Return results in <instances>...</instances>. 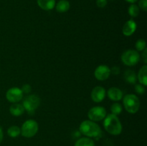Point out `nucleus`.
Listing matches in <instances>:
<instances>
[{
    "mask_svg": "<svg viewBox=\"0 0 147 146\" xmlns=\"http://www.w3.org/2000/svg\"><path fill=\"white\" fill-rule=\"evenodd\" d=\"M80 133L88 137L98 138L101 136L102 131L100 126L91 120H84L82 122L79 127Z\"/></svg>",
    "mask_w": 147,
    "mask_h": 146,
    "instance_id": "f257e3e1",
    "label": "nucleus"
},
{
    "mask_svg": "<svg viewBox=\"0 0 147 146\" xmlns=\"http://www.w3.org/2000/svg\"><path fill=\"white\" fill-rule=\"evenodd\" d=\"M103 126L109 134L113 135H119L122 132V125L121 121L115 115L109 114L106 116Z\"/></svg>",
    "mask_w": 147,
    "mask_h": 146,
    "instance_id": "f03ea898",
    "label": "nucleus"
},
{
    "mask_svg": "<svg viewBox=\"0 0 147 146\" xmlns=\"http://www.w3.org/2000/svg\"><path fill=\"white\" fill-rule=\"evenodd\" d=\"M123 105L128 113L134 114L137 113L140 107V101L137 96L134 94H129L124 96L123 100Z\"/></svg>",
    "mask_w": 147,
    "mask_h": 146,
    "instance_id": "7ed1b4c3",
    "label": "nucleus"
},
{
    "mask_svg": "<svg viewBox=\"0 0 147 146\" xmlns=\"http://www.w3.org/2000/svg\"><path fill=\"white\" fill-rule=\"evenodd\" d=\"M38 129V124L35 120H28L23 123L21 128V134L23 137L30 138L37 134Z\"/></svg>",
    "mask_w": 147,
    "mask_h": 146,
    "instance_id": "20e7f679",
    "label": "nucleus"
},
{
    "mask_svg": "<svg viewBox=\"0 0 147 146\" xmlns=\"http://www.w3.org/2000/svg\"><path fill=\"white\" fill-rule=\"evenodd\" d=\"M140 60V55L136 50H128L121 55V61L127 66L136 65Z\"/></svg>",
    "mask_w": 147,
    "mask_h": 146,
    "instance_id": "39448f33",
    "label": "nucleus"
},
{
    "mask_svg": "<svg viewBox=\"0 0 147 146\" xmlns=\"http://www.w3.org/2000/svg\"><path fill=\"white\" fill-rule=\"evenodd\" d=\"M40 99L35 94H31L25 97L23 101V107L24 110H27L29 113H34V110L40 106Z\"/></svg>",
    "mask_w": 147,
    "mask_h": 146,
    "instance_id": "423d86ee",
    "label": "nucleus"
},
{
    "mask_svg": "<svg viewBox=\"0 0 147 146\" xmlns=\"http://www.w3.org/2000/svg\"><path fill=\"white\" fill-rule=\"evenodd\" d=\"M106 116V110L104 107L97 106L93 107L89 110L88 113V117L90 120L93 122L100 121L103 120Z\"/></svg>",
    "mask_w": 147,
    "mask_h": 146,
    "instance_id": "0eeeda50",
    "label": "nucleus"
},
{
    "mask_svg": "<svg viewBox=\"0 0 147 146\" xmlns=\"http://www.w3.org/2000/svg\"><path fill=\"white\" fill-rule=\"evenodd\" d=\"M6 97L10 102L17 103L22 99L23 92L21 89L18 87H12L7 90L6 93Z\"/></svg>",
    "mask_w": 147,
    "mask_h": 146,
    "instance_id": "6e6552de",
    "label": "nucleus"
},
{
    "mask_svg": "<svg viewBox=\"0 0 147 146\" xmlns=\"http://www.w3.org/2000/svg\"><path fill=\"white\" fill-rule=\"evenodd\" d=\"M111 70L106 65H99L94 72L95 77L98 80L104 81L107 80L111 74Z\"/></svg>",
    "mask_w": 147,
    "mask_h": 146,
    "instance_id": "1a4fd4ad",
    "label": "nucleus"
},
{
    "mask_svg": "<svg viewBox=\"0 0 147 146\" xmlns=\"http://www.w3.org/2000/svg\"><path fill=\"white\" fill-rule=\"evenodd\" d=\"M106 97V90L103 87L97 86L91 92V98L95 102H100Z\"/></svg>",
    "mask_w": 147,
    "mask_h": 146,
    "instance_id": "9d476101",
    "label": "nucleus"
},
{
    "mask_svg": "<svg viewBox=\"0 0 147 146\" xmlns=\"http://www.w3.org/2000/svg\"><path fill=\"white\" fill-rule=\"evenodd\" d=\"M136 29V23L133 19H129L123 25L122 31H123V34L125 36L129 37V36L132 35L135 32Z\"/></svg>",
    "mask_w": 147,
    "mask_h": 146,
    "instance_id": "9b49d317",
    "label": "nucleus"
},
{
    "mask_svg": "<svg viewBox=\"0 0 147 146\" xmlns=\"http://www.w3.org/2000/svg\"><path fill=\"white\" fill-rule=\"evenodd\" d=\"M108 96L113 101H119L123 97V92L117 87H111L108 90Z\"/></svg>",
    "mask_w": 147,
    "mask_h": 146,
    "instance_id": "f8f14e48",
    "label": "nucleus"
},
{
    "mask_svg": "<svg viewBox=\"0 0 147 146\" xmlns=\"http://www.w3.org/2000/svg\"><path fill=\"white\" fill-rule=\"evenodd\" d=\"M37 1L39 7L46 11L53 9L55 6V0H37Z\"/></svg>",
    "mask_w": 147,
    "mask_h": 146,
    "instance_id": "ddd939ff",
    "label": "nucleus"
},
{
    "mask_svg": "<svg viewBox=\"0 0 147 146\" xmlns=\"http://www.w3.org/2000/svg\"><path fill=\"white\" fill-rule=\"evenodd\" d=\"M24 108L22 104H18V103H13L11 107H9V112L12 115L20 116L24 113Z\"/></svg>",
    "mask_w": 147,
    "mask_h": 146,
    "instance_id": "4468645a",
    "label": "nucleus"
},
{
    "mask_svg": "<svg viewBox=\"0 0 147 146\" xmlns=\"http://www.w3.org/2000/svg\"><path fill=\"white\" fill-rule=\"evenodd\" d=\"M147 65L145 64L142 68L139 70L138 73V79L140 84H143L144 86L147 85Z\"/></svg>",
    "mask_w": 147,
    "mask_h": 146,
    "instance_id": "2eb2a0df",
    "label": "nucleus"
},
{
    "mask_svg": "<svg viewBox=\"0 0 147 146\" xmlns=\"http://www.w3.org/2000/svg\"><path fill=\"white\" fill-rule=\"evenodd\" d=\"M70 9V3L67 0H60L56 5V10L60 13L67 11Z\"/></svg>",
    "mask_w": 147,
    "mask_h": 146,
    "instance_id": "dca6fc26",
    "label": "nucleus"
},
{
    "mask_svg": "<svg viewBox=\"0 0 147 146\" xmlns=\"http://www.w3.org/2000/svg\"><path fill=\"white\" fill-rule=\"evenodd\" d=\"M124 77L125 80H126L127 82L131 83V84H136V73L134 71L131 70H127L124 73Z\"/></svg>",
    "mask_w": 147,
    "mask_h": 146,
    "instance_id": "f3484780",
    "label": "nucleus"
},
{
    "mask_svg": "<svg viewBox=\"0 0 147 146\" xmlns=\"http://www.w3.org/2000/svg\"><path fill=\"white\" fill-rule=\"evenodd\" d=\"M75 146H95V143L90 137H82L76 141Z\"/></svg>",
    "mask_w": 147,
    "mask_h": 146,
    "instance_id": "a211bd4d",
    "label": "nucleus"
},
{
    "mask_svg": "<svg viewBox=\"0 0 147 146\" xmlns=\"http://www.w3.org/2000/svg\"><path fill=\"white\" fill-rule=\"evenodd\" d=\"M7 134L11 137H17L21 134V129L17 125L11 126L7 130Z\"/></svg>",
    "mask_w": 147,
    "mask_h": 146,
    "instance_id": "6ab92c4d",
    "label": "nucleus"
},
{
    "mask_svg": "<svg viewBox=\"0 0 147 146\" xmlns=\"http://www.w3.org/2000/svg\"><path fill=\"white\" fill-rule=\"evenodd\" d=\"M129 14L132 17H136L139 14V7L136 4H133L129 6L128 9Z\"/></svg>",
    "mask_w": 147,
    "mask_h": 146,
    "instance_id": "aec40b11",
    "label": "nucleus"
},
{
    "mask_svg": "<svg viewBox=\"0 0 147 146\" xmlns=\"http://www.w3.org/2000/svg\"><path fill=\"white\" fill-rule=\"evenodd\" d=\"M111 114L117 116L118 115H120L121 113L122 106L118 102L113 103L111 107Z\"/></svg>",
    "mask_w": 147,
    "mask_h": 146,
    "instance_id": "412c9836",
    "label": "nucleus"
},
{
    "mask_svg": "<svg viewBox=\"0 0 147 146\" xmlns=\"http://www.w3.org/2000/svg\"><path fill=\"white\" fill-rule=\"evenodd\" d=\"M146 42L144 41L142 39H140V40H138L137 42H136V44H135V47H136V50L138 51H144V50L146 49Z\"/></svg>",
    "mask_w": 147,
    "mask_h": 146,
    "instance_id": "4be33fe9",
    "label": "nucleus"
},
{
    "mask_svg": "<svg viewBox=\"0 0 147 146\" xmlns=\"http://www.w3.org/2000/svg\"><path fill=\"white\" fill-rule=\"evenodd\" d=\"M135 91L138 93V94H144L145 92V88L144 87L143 84H137L135 86Z\"/></svg>",
    "mask_w": 147,
    "mask_h": 146,
    "instance_id": "5701e85b",
    "label": "nucleus"
},
{
    "mask_svg": "<svg viewBox=\"0 0 147 146\" xmlns=\"http://www.w3.org/2000/svg\"><path fill=\"white\" fill-rule=\"evenodd\" d=\"M139 6L143 11L147 10V0H140L139 2Z\"/></svg>",
    "mask_w": 147,
    "mask_h": 146,
    "instance_id": "b1692460",
    "label": "nucleus"
},
{
    "mask_svg": "<svg viewBox=\"0 0 147 146\" xmlns=\"http://www.w3.org/2000/svg\"><path fill=\"white\" fill-rule=\"evenodd\" d=\"M21 90H22V91L23 93L28 94V93H30V92H31L32 87L30 84H24V85L22 86V87Z\"/></svg>",
    "mask_w": 147,
    "mask_h": 146,
    "instance_id": "393cba45",
    "label": "nucleus"
},
{
    "mask_svg": "<svg viewBox=\"0 0 147 146\" xmlns=\"http://www.w3.org/2000/svg\"><path fill=\"white\" fill-rule=\"evenodd\" d=\"M96 4L100 8H103L107 5V0H97Z\"/></svg>",
    "mask_w": 147,
    "mask_h": 146,
    "instance_id": "a878e982",
    "label": "nucleus"
},
{
    "mask_svg": "<svg viewBox=\"0 0 147 146\" xmlns=\"http://www.w3.org/2000/svg\"><path fill=\"white\" fill-rule=\"evenodd\" d=\"M142 59L144 60V62L145 63V64L147 63V49L146 48L143 51V53H142Z\"/></svg>",
    "mask_w": 147,
    "mask_h": 146,
    "instance_id": "bb28decb",
    "label": "nucleus"
},
{
    "mask_svg": "<svg viewBox=\"0 0 147 146\" xmlns=\"http://www.w3.org/2000/svg\"><path fill=\"white\" fill-rule=\"evenodd\" d=\"M111 72H112L114 74H118L120 73V70H119V67H113V68H112V70H111Z\"/></svg>",
    "mask_w": 147,
    "mask_h": 146,
    "instance_id": "cd10ccee",
    "label": "nucleus"
},
{
    "mask_svg": "<svg viewBox=\"0 0 147 146\" xmlns=\"http://www.w3.org/2000/svg\"><path fill=\"white\" fill-rule=\"evenodd\" d=\"M3 137H4V135H3V131L2 130H1V127H0V143H1V141H2Z\"/></svg>",
    "mask_w": 147,
    "mask_h": 146,
    "instance_id": "c85d7f7f",
    "label": "nucleus"
},
{
    "mask_svg": "<svg viewBox=\"0 0 147 146\" xmlns=\"http://www.w3.org/2000/svg\"><path fill=\"white\" fill-rule=\"evenodd\" d=\"M127 2H129V3H132V4H134V3H135L136 1H137L138 0H126Z\"/></svg>",
    "mask_w": 147,
    "mask_h": 146,
    "instance_id": "c756f323",
    "label": "nucleus"
}]
</instances>
